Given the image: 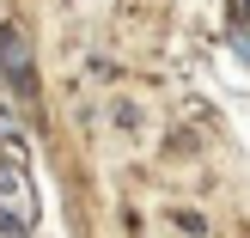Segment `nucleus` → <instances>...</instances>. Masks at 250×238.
Here are the masks:
<instances>
[{
  "instance_id": "2",
  "label": "nucleus",
  "mask_w": 250,
  "mask_h": 238,
  "mask_svg": "<svg viewBox=\"0 0 250 238\" xmlns=\"http://www.w3.org/2000/svg\"><path fill=\"white\" fill-rule=\"evenodd\" d=\"M0 67H6V80L19 86V92H31V43H24V31L19 24H6V31H0Z\"/></svg>"
},
{
  "instance_id": "1",
  "label": "nucleus",
  "mask_w": 250,
  "mask_h": 238,
  "mask_svg": "<svg viewBox=\"0 0 250 238\" xmlns=\"http://www.w3.org/2000/svg\"><path fill=\"white\" fill-rule=\"evenodd\" d=\"M37 220V195L24 165H0V232H31Z\"/></svg>"
}]
</instances>
